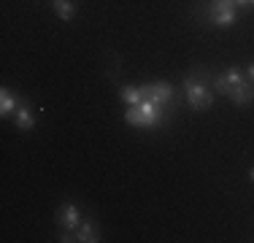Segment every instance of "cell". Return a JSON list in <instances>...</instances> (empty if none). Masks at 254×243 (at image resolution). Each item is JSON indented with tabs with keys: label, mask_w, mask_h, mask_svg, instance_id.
<instances>
[{
	"label": "cell",
	"mask_w": 254,
	"mask_h": 243,
	"mask_svg": "<svg viewBox=\"0 0 254 243\" xmlns=\"http://www.w3.org/2000/svg\"><path fill=\"white\" fill-rule=\"evenodd\" d=\"M184 95L190 108L195 111H208L214 106V89H211V78L205 70H195L184 78Z\"/></svg>",
	"instance_id": "6da1fadb"
},
{
	"label": "cell",
	"mask_w": 254,
	"mask_h": 243,
	"mask_svg": "<svg viewBox=\"0 0 254 243\" xmlns=\"http://www.w3.org/2000/svg\"><path fill=\"white\" fill-rule=\"evenodd\" d=\"M208 22L214 27H233L238 22V5L233 0H214L208 5Z\"/></svg>",
	"instance_id": "7a4b0ae2"
},
{
	"label": "cell",
	"mask_w": 254,
	"mask_h": 243,
	"mask_svg": "<svg viewBox=\"0 0 254 243\" xmlns=\"http://www.w3.org/2000/svg\"><path fill=\"white\" fill-rule=\"evenodd\" d=\"M141 92L146 100H154L157 106H168V103L176 97V89L171 87L168 81H152V84H143Z\"/></svg>",
	"instance_id": "3957f363"
},
{
	"label": "cell",
	"mask_w": 254,
	"mask_h": 243,
	"mask_svg": "<svg viewBox=\"0 0 254 243\" xmlns=\"http://www.w3.org/2000/svg\"><path fill=\"white\" fill-rule=\"evenodd\" d=\"M54 219H57V227L63 230H78V224H81V211H78V205L73 203H63L57 208V214H54Z\"/></svg>",
	"instance_id": "277c9868"
},
{
	"label": "cell",
	"mask_w": 254,
	"mask_h": 243,
	"mask_svg": "<svg viewBox=\"0 0 254 243\" xmlns=\"http://www.w3.org/2000/svg\"><path fill=\"white\" fill-rule=\"evenodd\" d=\"M33 124H35L33 103H30L27 97H19V106H16V111H14V127L19 132H27V130H33Z\"/></svg>",
	"instance_id": "5b68a950"
},
{
	"label": "cell",
	"mask_w": 254,
	"mask_h": 243,
	"mask_svg": "<svg viewBox=\"0 0 254 243\" xmlns=\"http://www.w3.org/2000/svg\"><path fill=\"white\" fill-rule=\"evenodd\" d=\"M227 97L235 103V106H249V103H254V84L252 81L238 84V87H235Z\"/></svg>",
	"instance_id": "8992f818"
},
{
	"label": "cell",
	"mask_w": 254,
	"mask_h": 243,
	"mask_svg": "<svg viewBox=\"0 0 254 243\" xmlns=\"http://www.w3.org/2000/svg\"><path fill=\"white\" fill-rule=\"evenodd\" d=\"M76 241H81V243H98L100 241L98 224H95L92 219H81V224H78V230H76Z\"/></svg>",
	"instance_id": "52a82bcc"
},
{
	"label": "cell",
	"mask_w": 254,
	"mask_h": 243,
	"mask_svg": "<svg viewBox=\"0 0 254 243\" xmlns=\"http://www.w3.org/2000/svg\"><path fill=\"white\" fill-rule=\"evenodd\" d=\"M16 106H19V97H14V95H11V89H8V87H3V89H0V117H3V119H8L11 114L16 111Z\"/></svg>",
	"instance_id": "ba28073f"
},
{
	"label": "cell",
	"mask_w": 254,
	"mask_h": 243,
	"mask_svg": "<svg viewBox=\"0 0 254 243\" xmlns=\"http://www.w3.org/2000/svg\"><path fill=\"white\" fill-rule=\"evenodd\" d=\"M52 8L63 22H70L76 16V3L73 0H52Z\"/></svg>",
	"instance_id": "9c48e42d"
},
{
	"label": "cell",
	"mask_w": 254,
	"mask_h": 243,
	"mask_svg": "<svg viewBox=\"0 0 254 243\" xmlns=\"http://www.w3.org/2000/svg\"><path fill=\"white\" fill-rule=\"evenodd\" d=\"M119 100H122L125 106H138V103L143 100L141 87H135V84H125V87L119 89Z\"/></svg>",
	"instance_id": "30bf717a"
},
{
	"label": "cell",
	"mask_w": 254,
	"mask_h": 243,
	"mask_svg": "<svg viewBox=\"0 0 254 243\" xmlns=\"http://www.w3.org/2000/svg\"><path fill=\"white\" fill-rule=\"evenodd\" d=\"M125 122H127V124H132V127H143V130H149V127H146V117L141 114V108H138V106H127Z\"/></svg>",
	"instance_id": "8fae6325"
},
{
	"label": "cell",
	"mask_w": 254,
	"mask_h": 243,
	"mask_svg": "<svg viewBox=\"0 0 254 243\" xmlns=\"http://www.w3.org/2000/svg\"><path fill=\"white\" fill-rule=\"evenodd\" d=\"M225 78H227V87H230V92H233L238 84H244L246 81V73L244 70H238V68H230V70H225Z\"/></svg>",
	"instance_id": "7c38bea8"
},
{
	"label": "cell",
	"mask_w": 254,
	"mask_h": 243,
	"mask_svg": "<svg viewBox=\"0 0 254 243\" xmlns=\"http://www.w3.org/2000/svg\"><path fill=\"white\" fill-rule=\"evenodd\" d=\"M238 5V11H246V8H254V0H233Z\"/></svg>",
	"instance_id": "4fadbf2b"
},
{
	"label": "cell",
	"mask_w": 254,
	"mask_h": 243,
	"mask_svg": "<svg viewBox=\"0 0 254 243\" xmlns=\"http://www.w3.org/2000/svg\"><path fill=\"white\" fill-rule=\"evenodd\" d=\"M246 81H252V84H254V62L249 65V68H246Z\"/></svg>",
	"instance_id": "5bb4252c"
},
{
	"label": "cell",
	"mask_w": 254,
	"mask_h": 243,
	"mask_svg": "<svg viewBox=\"0 0 254 243\" xmlns=\"http://www.w3.org/2000/svg\"><path fill=\"white\" fill-rule=\"evenodd\" d=\"M249 181H252V184H254V168L249 170Z\"/></svg>",
	"instance_id": "9a60e30c"
}]
</instances>
